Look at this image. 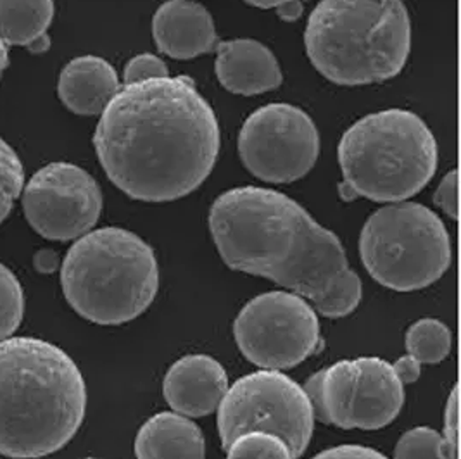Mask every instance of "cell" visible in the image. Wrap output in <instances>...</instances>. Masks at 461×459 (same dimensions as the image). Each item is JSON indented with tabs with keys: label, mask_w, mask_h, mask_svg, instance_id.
Segmentation results:
<instances>
[{
	"label": "cell",
	"mask_w": 461,
	"mask_h": 459,
	"mask_svg": "<svg viewBox=\"0 0 461 459\" xmlns=\"http://www.w3.org/2000/svg\"><path fill=\"white\" fill-rule=\"evenodd\" d=\"M94 147L107 178L144 202L178 201L216 165L220 125L189 76L128 84L105 105Z\"/></svg>",
	"instance_id": "1"
},
{
	"label": "cell",
	"mask_w": 461,
	"mask_h": 459,
	"mask_svg": "<svg viewBox=\"0 0 461 459\" xmlns=\"http://www.w3.org/2000/svg\"><path fill=\"white\" fill-rule=\"evenodd\" d=\"M210 231L229 268L291 289L327 318H344L361 301V280L339 237L278 190L223 192L211 206Z\"/></svg>",
	"instance_id": "2"
},
{
	"label": "cell",
	"mask_w": 461,
	"mask_h": 459,
	"mask_svg": "<svg viewBox=\"0 0 461 459\" xmlns=\"http://www.w3.org/2000/svg\"><path fill=\"white\" fill-rule=\"evenodd\" d=\"M86 411V385L61 347L37 337L0 342V454L49 456L77 436Z\"/></svg>",
	"instance_id": "3"
},
{
	"label": "cell",
	"mask_w": 461,
	"mask_h": 459,
	"mask_svg": "<svg viewBox=\"0 0 461 459\" xmlns=\"http://www.w3.org/2000/svg\"><path fill=\"white\" fill-rule=\"evenodd\" d=\"M304 47L316 71L346 86L398 76L411 50L402 0H320L308 18Z\"/></svg>",
	"instance_id": "4"
},
{
	"label": "cell",
	"mask_w": 461,
	"mask_h": 459,
	"mask_svg": "<svg viewBox=\"0 0 461 459\" xmlns=\"http://www.w3.org/2000/svg\"><path fill=\"white\" fill-rule=\"evenodd\" d=\"M69 306L97 325H123L146 311L159 291L154 249L137 233L107 227L80 237L64 257Z\"/></svg>",
	"instance_id": "5"
},
{
	"label": "cell",
	"mask_w": 461,
	"mask_h": 459,
	"mask_svg": "<svg viewBox=\"0 0 461 459\" xmlns=\"http://www.w3.org/2000/svg\"><path fill=\"white\" fill-rule=\"evenodd\" d=\"M342 184L374 202H402L438 171V140L408 109L372 112L349 126L339 142Z\"/></svg>",
	"instance_id": "6"
},
{
	"label": "cell",
	"mask_w": 461,
	"mask_h": 459,
	"mask_svg": "<svg viewBox=\"0 0 461 459\" xmlns=\"http://www.w3.org/2000/svg\"><path fill=\"white\" fill-rule=\"evenodd\" d=\"M359 257L380 285L413 292L447 272L451 240L432 209L419 202H393L366 220L359 233Z\"/></svg>",
	"instance_id": "7"
},
{
	"label": "cell",
	"mask_w": 461,
	"mask_h": 459,
	"mask_svg": "<svg viewBox=\"0 0 461 459\" xmlns=\"http://www.w3.org/2000/svg\"><path fill=\"white\" fill-rule=\"evenodd\" d=\"M315 419L304 387L276 370L242 376L218 406V432L225 451L244 434L265 432L282 438L293 459L301 458L313 437Z\"/></svg>",
	"instance_id": "8"
},
{
	"label": "cell",
	"mask_w": 461,
	"mask_h": 459,
	"mask_svg": "<svg viewBox=\"0 0 461 459\" xmlns=\"http://www.w3.org/2000/svg\"><path fill=\"white\" fill-rule=\"evenodd\" d=\"M315 418L344 430H378L404 404V385L380 357L344 359L318 372L304 387Z\"/></svg>",
	"instance_id": "9"
},
{
	"label": "cell",
	"mask_w": 461,
	"mask_h": 459,
	"mask_svg": "<svg viewBox=\"0 0 461 459\" xmlns=\"http://www.w3.org/2000/svg\"><path fill=\"white\" fill-rule=\"evenodd\" d=\"M233 335L240 353L263 370H289L315 353L320 321L310 302L289 292L261 293L235 318Z\"/></svg>",
	"instance_id": "10"
},
{
	"label": "cell",
	"mask_w": 461,
	"mask_h": 459,
	"mask_svg": "<svg viewBox=\"0 0 461 459\" xmlns=\"http://www.w3.org/2000/svg\"><path fill=\"white\" fill-rule=\"evenodd\" d=\"M239 156L246 169L268 184H293L316 165L320 133L301 107L273 103L256 109L239 131Z\"/></svg>",
	"instance_id": "11"
},
{
	"label": "cell",
	"mask_w": 461,
	"mask_h": 459,
	"mask_svg": "<svg viewBox=\"0 0 461 459\" xmlns=\"http://www.w3.org/2000/svg\"><path fill=\"white\" fill-rule=\"evenodd\" d=\"M23 211L39 235L75 240L94 229L103 212V192L85 169L52 163L39 169L23 190Z\"/></svg>",
	"instance_id": "12"
},
{
	"label": "cell",
	"mask_w": 461,
	"mask_h": 459,
	"mask_svg": "<svg viewBox=\"0 0 461 459\" xmlns=\"http://www.w3.org/2000/svg\"><path fill=\"white\" fill-rule=\"evenodd\" d=\"M229 389L225 368L211 356L190 355L171 364L163 382V394L178 415L208 417Z\"/></svg>",
	"instance_id": "13"
},
{
	"label": "cell",
	"mask_w": 461,
	"mask_h": 459,
	"mask_svg": "<svg viewBox=\"0 0 461 459\" xmlns=\"http://www.w3.org/2000/svg\"><path fill=\"white\" fill-rule=\"evenodd\" d=\"M156 47L171 59H194L220 43L210 11L194 0H168L152 18Z\"/></svg>",
	"instance_id": "14"
},
{
	"label": "cell",
	"mask_w": 461,
	"mask_h": 459,
	"mask_svg": "<svg viewBox=\"0 0 461 459\" xmlns=\"http://www.w3.org/2000/svg\"><path fill=\"white\" fill-rule=\"evenodd\" d=\"M216 76L221 86L237 95L272 92L284 82L275 54L265 43L237 39L216 45Z\"/></svg>",
	"instance_id": "15"
},
{
	"label": "cell",
	"mask_w": 461,
	"mask_h": 459,
	"mask_svg": "<svg viewBox=\"0 0 461 459\" xmlns=\"http://www.w3.org/2000/svg\"><path fill=\"white\" fill-rule=\"evenodd\" d=\"M120 90L116 69L103 58L82 56L64 66L58 84L63 104L75 114H103Z\"/></svg>",
	"instance_id": "16"
},
{
	"label": "cell",
	"mask_w": 461,
	"mask_h": 459,
	"mask_svg": "<svg viewBox=\"0 0 461 459\" xmlns=\"http://www.w3.org/2000/svg\"><path fill=\"white\" fill-rule=\"evenodd\" d=\"M137 459H204L201 428L184 415L163 411L140 427L135 438Z\"/></svg>",
	"instance_id": "17"
},
{
	"label": "cell",
	"mask_w": 461,
	"mask_h": 459,
	"mask_svg": "<svg viewBox=\"0 0 461 459\" xmlns=\"http://www.w3.org/2000/svg\"><path fill=\"white\" fill-rule=\"evenodd\" d=\"M54 0H0V37L5 45L32 47L47 37Z\"/></svg>",
	"instance_id": "18"
},
{
	"label": "cell",
	"mask_w": 461,
	"mask_h": 459,
	"mask_svg": "<svg viewBox=\"0 0 461 459\" xmlns=\"http://www.w3.org/2000/svg\"><path fill=\"white\" fill-rule=\"evenodd\" d=\"M406 349L419 363L438 364L451 351V332L439 320L423 318L410 327Z\"/></svg>",
	"instance_id": "19"
},
{
	"label": "cell",
	"mask_w": 461,
	"mask_h": 459,
	"mask_svg": "<svg viewBox=\"0 0 461 459\" xmlns=\"http://www.w3.org/2000/svg\"><path fill=\"white\" fill-rule=\"evenodd\" d=\"M24 314V293L16 274L0 263V342L14 334Z\"/></svg>",
	"instance_id": "20"
},
{
	"label": "cell",
	"mask_w": 461,
	"mask_h": 459,
	"mask_svg": "<svg viewBox=\"0 0 461 459\" xmlns=\"http://www.w3.org/2000/svg\"><path fill=\"white\" fill-rule=\"evenodd\" d=\"M24 169L14 148L0 137V223L22 195Z\"/></svg>",
	"instance_id": "21"
},
{
	"label": "cell",
	"mask_w": 461,
	"mask_h": 459,
	"mask_svg": "<svg viewBox=\"0 0 461 459\" xmlns=\"http://www.w3.org/2000/svg\"><path fill=\"white\" fill-rule=\"evenodd\" d=\"M227 451L229 459H293L282 438L265 432L244 434L235 438Z\"/></svg>",
	"instance_id": "22"
},
{
	"label": "cell",
	"mask_w": 461,
	"mask_h": 459,
	"mask_svg": "<svg viewBox=\"0 0 461 459\" xmlns=\"http://www.w3.org/2000/svg\"><path fill=\"white\" fill-rule=\"evenodd\" d=\"M394 459H449L444 438L430 427H417L399 438Z\"/></svg>",
	"instance_id": "23"
},
{
	"label": "cell",
	"mask_w": 461,
	"mask_h": 459,
	"mask_svg": "<svg viewBox=\"0 0 461 459\" xmlns=\"http://www.w3.org/2000/svg\"><path fill=\"white\" fill-rule=\"evenodd\" d=\"M169 76L168 66L152 54H140L130 59L125 66V85L144 82L152 78H167Z\"/></svg>",
	"instance_id": "24"
},
{
	"label": "cell",
	"mask_w": 461,
	"mask_h": 459,
	"mask_svg": "<svg viewBox=\"0 0 461 459\" xmlns=\"http://www.w3.org/2000/svg\"><path fill=\"white\" fill-rule=\"evenodd\" d=\"M442 438L449 459H458V387H455L446 402Z\"/></svg>",
	"instance_id": "25"
},
{
	"label": "cell",
	"mask_w": 461,
	"mask_h": 459,
	"mask_svg": "<svg viewBox=\"0 0 461 459\" xmlns=\"http://www.w3.org/2000/svg\"><path fill=\"white\" fill-rule=\"evenodd\" d=\"M434 202L439 206L451 220H458V171H449L434 194Z\"/></svg>",
	"instance_id": "26"
},
{
	"label": "cell",
	"mask_w": 461,
	"mask_h": 459,
	"mask_svg": "<svg viewBox=\"0 0 461 459\" xmlns=\"http://www.w3.org/2000/svg\"><path fill=\"white\" fill-rule=\"evenodd\" d=\"M312 459H389L385 454L378 453L372 447L357 446V444H344L321 451Z\"/></svg>",
	"instance_id": "27"
},
{
	"label": "cell",
	"mask_w": 461,
	"mask_h": 459,
	"mask_svg": "<svg viewBox=\"0 0 461 459\" xmlns=\"http://www.w3.org/2000/svg\"><path fill=\"white\" fill-rule=\"evenodd\" d=\"M393 368H394V374L398 375L402 385L417 382L420 374H421V363H419L413 356L410 355L399 357L398 361L393 364Z\"/></svg>",
	"instance_id": "28"
},
{
	"label": "cell",
	"mask_w": 461,
	"mask_h": 459,
	"mask_svg": "<svg viewBox=\"0 0 461 459\" xmlns=\"http://www.w3.org/2000/svg\"><path fill=\"white\" fill-rule=\"evenodd\" d=\"M304 11V5H303V0H291V2H285L282 5L276 7V14L282 22H295L301 18Z\"/></svg>",
	"instance_id": "29"
},
{
	"label": "cell",
	"mask_w": 461,
	"mask_h": 459,
	"mask_svg": "<svg viewBox=\"0 0 461 459\" xmlns=\"http://www.w3.org/2000/svg\"><path fill=\"white\" fill-rule=\"evenodd\" d=\"M58 265H59V259H58V254H56V252H37V256H35V266H37L39 272L52 273L54 270H58Z\"/></svg>",
	"instance_id": "30"
},
{
	"label": "cell",
	"mask_w": 461,
	"mask_h": 459,
	"mask_svg": "<svg viewBox=\"0 0 461 459\" xmlns=\"http://www.w3.org/2000/svg\"><path fill=\"white\" fill-rule=\"evenodd\" d=\"M248 2L249 5L254 7H259V9H276L278 5L285 4V2H291V0H244Z\"/></svg>",
	"instance_id": "31"
},
{
	"label": "cell",
	"mask_w": 461,
	"mask_h": 459,
	"mask_svg": "<svg viewBox=\"0 0 461 459\" xmlns=\"http://www.w3.org/2000/svg\"><path fill=\"white\" fill-rule=\"evenodd\" d=\"M7 66H9V50H7V45L0 37V78H2Z\"/></svg>",
	"instance_id": "32"
}]
</instances>
